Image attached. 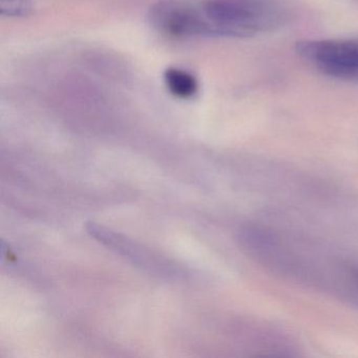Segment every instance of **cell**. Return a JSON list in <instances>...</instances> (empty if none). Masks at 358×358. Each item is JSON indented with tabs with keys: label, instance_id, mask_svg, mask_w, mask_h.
<instances>
[{
	"label": "cell",
	"instance_id": "cell-1",
	"mask_svg": "<svg viewBox=\"0 0 358 358\" xmlns=\"http://www.w3.org/2000/svg\"><path fill=\"white\" fill-rule=\"evenodd\" d=\"M215 37H247L280 22L278 10L266 0H202Z\"/></svg>",
	"mask_w": 358,
	"mask_h": 358
},
{
	"label": "cell",
	"instance_id": "cell-2",
	"mask_svg": "<svg viewBox=\"0 0 358 358\" xmlns=\"http://www.w3.org/2000/svg\"><path fill=\"white\" fill-rule=\"evenodd\" d=\"M148 18L154 28L167 36L215 37L202 0H160L150 8Z\"/></svg>",
	"mask_w": 358,
	"mask_h": 358
},
{
	"label": "cell",
	"instance_id": "cell-3",
	"mask_svg": "<svg viewBox=\"0 0 358 358\" xmlns=\"http://www.w3.org/2000/svg\"><path fill=\"white\" fill-rule=\"evenodd\" d=\"M297 53L324 74L337 78H358L357 41H307L296 43Z\"/></svg>",
	"mask_w": 358,
	"mask_h": 358
},
{
	"label": "cell",
	"instance_id": "cell-4",
	"mask_svg": "<svg viewBox=\"0 0 358 358\" xmlns=\"http://www.w3.org/2000/svg\"><path fill=\"white\" fill-rule=\"evenodd\" d=\"M87 229L94 238L106 245L108 248H112V250H116L119 255L131 259L136 265L150 268V270L159 267L156 259L152 255L143 250V248L138 246L136 243L127 240L125 236L115 234L95 223H87Z\"/></svg>",
	"mask_w": 358,
	"mask_h": 358
},
{
	"label": "cell",
	"instance_id": "cell-5",
	"mask_svg": "<svg viewBox=\"0 0 358 358\" xmlns=\"http://www.w3.org/2000/svg\"><path fill=\"white\" fill-rule=\"evenodd\" d=\"M164 80L169 91L180 99H189L198 92L196 78L180 69H169L165 71Z\"/></svg>",
	"mask_w": 358,
	"mask_h": 358
},
{
	"label": "cell",
	"instance_id": "cell-6",
	"mask_svg": "<svg viewBox=\"0 0 358 358\" xmlns=\"http://www.w3.org/2000/svg\"><path fill=\"white\" fill-rule=\"evenodd\" d=\"M33 0H0V13L8 17H24L32 11Z\"/></svg>",
	"mask_w": 358,
	"mask_h": 358
},
{
	"label": "cell",
	"instance_id": "cell-7",
	"mask_svg": "<svg viewBox=\"0 0 358 358\" xmlns=\"http://www.w3.org/2000/svg\"><path fill=\"white\" fill-rule=\"evenodd\" d=\"M351 274H352V276H353L354 280H355L356 282H358V269H357V268H354V269H352Z\"/></svg>",
	"mask_w": 358,
	"mask_h": 358
}]
</instances>
